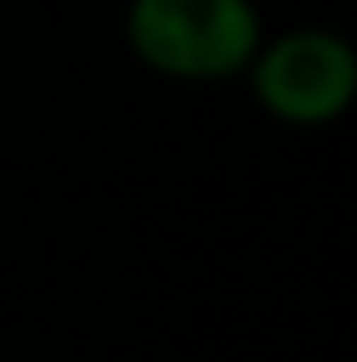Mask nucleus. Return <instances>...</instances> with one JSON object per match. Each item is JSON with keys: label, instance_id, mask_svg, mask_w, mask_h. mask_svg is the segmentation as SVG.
<instances>
[{"label": "nucleus", "instance_id": "nucleus-1", "mask_svg": "<svg viewBox=\"0 0 357 362\" xmlns=\"http://www.w3.org/2000/svg\"><path fill=\"white\" fill-rule=\"evenodd\" d=\"M263 42L252 0H131L127 47L168 79H231Z\"/></svg>", "mask_w": 357, "mask_h": 362}, {"label": "nucleus", "instance_id": "nucleus-2", "mask_svg": "<svg viewBox=\"0 0 357 362\" xmlns=\"http://www.w3.org/2000/svg\"><path fill=\"white\" fill-rule=\"evenodd\" d=\"M247 74L257 105L289 127H326L357 100V47L326 27H294L257 42Z\"/></svg>", "mask_w": 357, "mask_h": 362}]
</instances>
